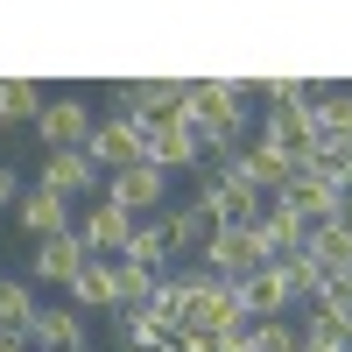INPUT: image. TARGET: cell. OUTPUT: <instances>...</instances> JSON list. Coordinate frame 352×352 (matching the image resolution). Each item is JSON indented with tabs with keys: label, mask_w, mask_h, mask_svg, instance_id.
<instances>
[{
	"label": "cell",
	"mask_w": 352,
	"mask_h": 352,
	"mask_svg": "<svg viewBox=\"0 0 352 352\" xmlns=\"http://www.w3.org/2000/svg\"><path fill=\"white\" fill-rule=\"evenodd\" d=\"M176 331H204V338H226L232 324H247L240 317V296H232V282H212L190 261V268H176Z\"/></svg>",
	"instance_id": "6da1fadb"
},
{
	"label": "cell",
	"mask_w": 352,
	"mask_h": 352,
	"mask_svg": "<svg viewBox=\"0 0 352 352\" xmlns=\"http://www.w3.org/2000/svg\"><path fill=\"white\" fill-rule=\"evenodd\" d=\"M197 204L212 212V226H254V212L268 197H261L232 162H197Z\"/></svg>",
	"instance_id": "7a4b0ae2"
},
{
	"label": "cell",
	"mask_w": 352,
	"mask_h": 352,
	"mask_svg": "<svg viewBox=\"0 0 352 352\" xmlns=\"http://www.w3.org/2000/svg\"><path fill=\"white\" fill-rule=\"evenodd\" d=\"M232 113H247L240 106V78H184V106H176V120L197 127V141L212 134V127H226Z\"/></svg>",
	"instance_id": "3957f363"
},
{
	"label": "cell",
	"mask_w": 352,
	"mask_h": 352,
	"mask_svg": "<svg viewBox=\"0 0 352 352\" xmlns=\"http://www.w3.org/2000/svg\"><path fill=\"white\" fill-rule=\"evenodd\" d=\"M106 204H120L127 219H162V204H169V176L155 162H134V169H113L106 184H99Z\"/></svg>",
	"instance_id": "277c9868"
},
{
	"label": "cell",
	"mask_w": 352,
	"mask_h": 352,
	"mask_svg": "<svg viewBox=\"0 0 352 352\" xmlns=\"http://www.w3.org/2000/svg\"><path fill=\"white\" fill-rule=\"evenodd\" d=\"M197 268L212 275V282H240V275H254V268H268V254H261V240H254V226H219L212 240H204V254H197Z\"/></svg>",
	"instance_id": "5b68a950"
},
{
	"label": "cell",
	"mask_w": 352,
	"mask_h": 352,
	"mask_svg": "<svg viewBox=\"0 0 352 352\" xmlns=\"http://www.w3.org/2000/svg\"><path fill=\"white\" fill-rule=\"evenodd\" d=\"M345 197H352V190H345V184H331V176H317V169H296V176L275 190V204H282V212H296L303 226L338 219V204H345Z\"/></svg>",
	"instance_id": "8992f818"
},
{
	"label": "cell",
	"mask_w": 352,
	"mask_h": 352,
	"mask_svg": "<svg viewBox=\"0 0 352 352\" xmlns=\"http://www.w3.org/2000/svg\"><path fill=\"white\" fill-rule=\"evenodd\" d=\"M113 99H120V120H134V127L176 120V106H184V78H127V85H113Z\"/></svg>",
	"instance_id": "52a82bcc"
},
{
	"label": "cell",
	"mask_w": 352,
	"mask_h": 352,
	"mask_svg": "<svg viewBox=\"0 0 352 352\" xmlns=\"http://www.w3.org/2000/svg\"><path fill=\"white\" fill-rule=\"evenodd\" d=\"M141 162H155L162 176L197 169V162H204V141H197V127H184V120H148V127H141Z\"/></svg>",
	"instance_id": "ba28073f"
},
{
	"label": "cell",
	"mask_w": 352,
	"mask_h": 352,
	"mask_svg": "<svg viewBox=\"0 0 352 352\" xmlns=\"http://www.w3.org/2000/svg\"><path fill=\"white\" fill-rule=\"evenodd\" d=\"M92 127H99V113L85 106V99H43V113H36V141H43V155L50 148H85L92 141Z\"/></svg>",
	"instance_id": "9c48e42d"
},
{
	"label": "cell",
	"mask_w": 352,
	"mask_h": 352,
	"mask_svg": "<svg viewBox=\"0 0 352 352\" xmlns=\"http://www.w3.org/2000/svg\"><path fill=\"white\" fill-rule=\"evenodd\" d=\"M71 232H78V247L92 254V261H113L127 247V232H134V219L120 212V204H106V197H92L85 212H71Z\"/></svg>",
	"instance_id": "30bf717a"
},
{
	"label": "cell",
	"mask_w": 352,
	"mask_h": 352,
	"mask_svg": "<svg viewBox=\"0 0 352 352\" xmlns=\"http://www.w3.org/2000/svg\"><path fill=\"white\" fill-rule=\"evenodd\" d=\"M28 345L36 352H92V317H78L71 303H36Z\"/></svg>",
	"instance_id": "8fae6325"
},
{
	"label": "cell",
	"mask_w": 352,
	"mask_h": 352,
	"mask_svg": "<svg viewBox=\"0 0 352 352\" xmlns=\"http://www.w3.org/2000/svg\"><path fill=\"white\" fill-rule=\"evenodd\" d=\"M36 184H43V190H56L64 204H92L106 176L85 162V148H50V155H43V169H36Z\"/></svg>",
	"instance_id": "7c38bea8"
},
{
	"label": "cell",
	"mask_w": 352,
	"mask_h": 352,
	"mask_svg": "<svg viewBox=\"0 0 352 352\" xmlns=\"http://www.w3.org/2000/svg\"><path fill=\"white\" fill-rule=\"evenodd\" d=\"M85 162H92L99 176L134 169V162H141V127H134V120H120V113H106V120L92 127V141H85Z\"/></svg>",
	"instance_id": "4fadbf2b"
},
{
	"label": "cell",
	"mask_w": 352,
	"mask_h": 352,
	"mask_svg": "<svg viewBox=\"0 0 352 352\" xmlns=\"http://www.w3.org/2000/svg\"><path fill=\"white\" fill-rule=\"evenodd\" d=\"M261 141H268V148H282L289 162L303 169L310 141H317V120H310V106H303V99H296V106H268V120H261Z\"/></svg>",
	"instance_id": "5bb4252c"
},
{
	"label": "cell",
	"mask_w": 352,
	"mask_h": 352,
	"mask_svg": "<svg viewBox=\"0 0 352 352\" xmlns=\"http://www.w3.org/2000/svg\"><path fill=\"white\" fill-rule=\"evenodd\" d=\"M71 212H78V204H64L56 190H43V184H21V197H14V219H21V232H28V240L71 232Z\"/></svg>",
	"instance_id": "9a60e30c"
},
{
	"label": "cell",
	"mask_w": 352,
	"mask_h": 352,
	"mask_svg": "<svg viewBox=\"0 0 352 352\" xmlns=\"http://www.w3.org/2000/svg\"><path fill=\"white\" fill-rule=\"evenodd\" d=\"M162 232H169V261H197L204 254V240H212V212L190 197V204H162Z\"/></svg>",
	"instance_id": "2e32d148"
},
{
	"label": "cell",
	"mask_w": 352,
	"mask_h": 352,
	"mask_svg": "<svg viewBox=\"0 0 352 352\" xmlns=\"http://www.w3.org/2000/svg\"><path fill=\"white\" fill-rule=\"evenodd\" d=\"M232 296H240V317H247V324H254V317H296L275 261H268V268H254V275H240V282H232Z\"/></svg>",
	"instance_id": "e0dca14e"
},
{
	"label": "cell",
	"mask_w": 352,
	"mask_h": 352,
	"mask_svg": "<svg viewBox=\"0 0 352 352\" xmlns=\"http://www.w3.org/2000/svg\"><path fill=\"white\" fill-rule=\"evenodd\" d=\"M296 254H303L324 282H331V275H345V268H352V226H338V219L303 226V247H296Z\"/></svg>",
	"instance_id": "ac0fdd59"
},
{
	"label": "cell",
	"mask_w": 352,
	"mask_h": 352,
	"mask_svg": "<svg viewBox=\"0 0 352 352\" xmlns=\"http://www.w3.org/2000/svg\"><path fill=\"white\" fill-rule=\"evenodd\" d=\"M232 169H240V176H247V184L261 190V197H275V190L289 184V176H296V162H289L282 148H268V141H261V134L247 141V148H240V155H232Z\"/></svg>",
	"instance_id": "d6986e66"
},
{
	"label": "cell",
	"mask_w": 352,
	"mask_h": 352,
	"mask_svg": "<svg viewBox=\"0 0 352 352\" xmlns=\"http://www.w3.org/2000/svg\"><path fill=\"white\" fill-rule=\"evenodd\" d=\"M254 240H261V254H268V261H289V254L303 247V219H296V212H282V204L268 197V204L254 212Z\"/></svg>",
	"instance_id": "ffe728a7"
},
{
	"label": "cell",
	"mask_w": 352,
	"mask_h": 352,
	"mask_svg": "<svg viewBox=\"0 0 352 352\" xmlns=\"http://www.w3.org/2000/svg\"><path fill=\"white\" fill-rule=\"evenodd\" d=\"M64 289H71V310H78V317H113V268H106V261L85 254V268H78Z\"/></svg>",
	"instance_id": "44dd1931"
},
{
	"label": "cell",
	"mask_w": 352,
	"mask_h": 352,
	"mask_svg": "<svg viewBox=\"0 0 352 352\" xmlns=\"http://www.w3.org/2000/svg\"><path fill=\"white\" fill-rule=\"evenodd\" d=\"M113 261H134V268H148V275H169V232H162V219H134L127 247Z\"/></svg>",
	"instance_id": "7402d4cb"
},
{
	"label": "cell",
	"mask_w": 352,
	"mask_h": 352,
	"mask_svg": "<svg viewBox=\"0 0 352 352\" xmlns=\"http://www.w3.org/2000/svg\"><path fill=\"white\" fill-rule=\"evenodd\" d=\"M78 268H85L78 232H50V240H36V282H56V289H64Z\"/></svg>",
	"instance_id": "603a6c76"
},
{
	"label": "cell",
	"mask_w": 352,
	"mask_h": 352,
	"mask_svg": "<svg viewBox=\"0 0 352 352\" xmlns=\"http://www.w3.org/2000/svg\"><path fill=\"white\" fill-rule=\"evenodd\" d=\"M43 85L36 78H0V127H36V113H43Z\"/></svg>",
	"instance_id": "cb8c5ba5"
},
{
	"label": "cell",
	"mask_w": 352,
	"mask_h": 352,
	"mask_svg": "<svg viewBox=\"0 0 352 352\" xmlns=\"http://www.w3.org/2000/svg\"><path fill=\"white\" fill-rule=\"evenodd\" d=\"M106 268H113V317H127V310H141V303H155V282H162V275L134 268V261H106Z\"/></svg>",
	"instance_id": "d4e9b609"
},
{
	"label": "cell",
	"mask_w": 352,
	"mask_h": 352,
	"mask_svg": "<svg viewBox=\"0 0 352 352\" xmlns=\"http://www.w3.org/2000/svg\"><path fill=\"white\" fill-rule=\"evenodd\" d=\"M28 317H36V282H21V275H0V331L28 338Z\"/></svg>",
	"instance_id": "484cf974"
},
{
	"label": "cell",
	"mask_w": 352,
	"mask_h": 352,
	"mask_svg": "<svg viewBox=\"0 0 352 352\" xmlns=\"http://www.w3.org/2000/svg\"><path fill=\"white\" fill-rule=\"evenodd\" d=\"M254 345L261 352H296L303 345V324H296V317H254Z\"/></svg>",
	"instance_id": "4316f807"
},
{
	"label": "cell",
	"mask_w": 352,
	"mask_h": 352,
	"mask_svg": "<svg viewBox=\"0 0 352 352\" xmlns=\"http://www.w3.org/2000/svg\"><path fill=\"white\" fill-rule=\"evenodd\" d=\"M14 197H21V176H14L8 162H0V204H14Z\"/></svg>",
	"instance_id": "83f0119b"
},
{
	"label": "cell",
	"mask_w": 352,
	"mask_h": 352,
	"mask_svg": "<svg viewBox=\"0 0 352 352\" xmlns=\"http://www.w3.org/2000/svg\"><path fill=\"white\" fill-rule=\"evenodd\" d=\"M0 352H36L28 338H14V331H0Z\"/></svg>",
	"instance_id": "f1b7e54d"
},
{
	"label": "cell",
	"mask_w": 352,
	"mask_h": 352,
	"mask_svg": "<svg viewBox=\"0 0 352 352\" xmlns=\"http://www.w3.org/2000/svg\"><path fill=\"white\" fill-rule=\"evenodd\" d=\"M162 352H169V345H162Z\"/></svg>",
	"instance_id": "f546056e"
}]
</instances>
